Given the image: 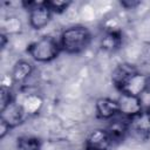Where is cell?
<instances>
[{"instance_id":"cell-1","label":"cell","mask_w":150,"mask_h":150,"mask_svg":"<svg viewBox=\"0 0 150 150\" xmlns=\"http://www.w3.org/2000/svg\"><path fill=\"white\" fill-rule=\"evenodd\" d=\"M111 82L120 94L142 96L146 93V75L131 63H120L111 73Z\"/></svg>"},{"instance_id":"cell-2","label":"cell","mask_w":150,"mask_h":150,"mask_svg":"<svg viewBox=\"0 0 150 150\" xmlns=\"http://www.w3.org/2000/svg\"><path fill=\"white\" fill-rule=\"evenodd\" d=\"M93 40L90 29L83 25H73L64 28L60 36L59 42L62 53L68 55H79L87 50Z\"/></svg>"},{"instance_id":"cell-3","label":"cell","mask_w":150,"mask_h":150,"mask_svg":"<svg viewBox=\"0 0 150 150\" xmlns=\"http://www.w3.org/2000/svg\"><path fill=\"white\" fill-rule=\"evenodd\" d=\"M26 53L38 63H49L59 57L62 49L59 39L53 35H43L30 42L26 48Z\"/></svg>"},{"instance_id":"cell-4","label":"cell","mask_w":150,"mask_h":150,"mask_svg":"<svg viewBox=\"0 0 150 150\" xmlns=\"http://www.w3.org/2000/svg\"><path fill=\"white\" fill-rule=\"evenodd\" d=\"M22 6L28 12V25L34 30H40L49 25L53 12L45 1H22Z\"/></svg>"},{"instance_id":"cell-5","label":"cell","mask_w":150,"mask_h":150,"mask_svg":"<svg viewBox=\"0 0 150 150\" xmlns=\"http://www.w3.org/2000/svg\"><path fill=\"white\" fill-rule=\"evenodd\" d=\"M116 100L118 103L120 116L122 117H125L128 120H134L144 112L143 101H142V97L139 96L120 94L118 98Z\"/></svg>"},{"instance_id":"cell-6","label":"cell","mask_w":150,"mask_h":150,"mask_svg":"<svg viewBox=\"0 0 150 150\" xmlns=\"http://www.w3.org/2000/svg\"><path fill=\"white\" fill-rule=\"evenodd\" d=\"M112 141L105 128H96L91 130L83 142L84 150H110Z\"/></svg>"},{"instance_id":"cell-7","label":"cell","mask_w":150,"mask_h":150,"mask_svg":"<svg viewBox=\"0 0 150 150\" xmlns=\"http://www.w3.org/2000/svg\"><path fill=\"white\" fill-rule=\"evenodd\" d=\"M108 122L109 123L105 127V130L108 131L112 141V144L122 143L130 134V120L118 115Z\"/></svg>"},{"instance_id":"cell-8","label":"cell","mask_w":150,"mask_h":150,"mask_svg":"<svg viewBox=\"0 0 150 150\" xmlns=\"http://www.w3.org/2000/svg\"><path fill=\"white\" fill-rule=\"evenodd\" d=\"M96 117L102 121H110L120 115L117 100L111 97H98L95 102Z\"/></svg>"},{"instance_id":"cell-9","label":"cell","mask_w":150,"mask_h":150,"mask_svg":"<svg viewBox=\"0 0 150 150\" xmlns=\"http://www.w3.org/2000/svg\"><path fill=\"white\" fill-rule=\"evenodd\" d=\"M122 45L123 33L118 28H107L100 39V48L107 53H115L120 50Z\"/></svg>"},{"instance_id":"cell-10","label":"cell","mask_w":150,"mask_h":150,"mask_svg":"<svg viewBox=\"0 0 150 150\" xmlns=\"http://www.w3.org/2000/svg\"><path fill=\"white\" fill-rule=\"evenodd\" d=\"M35 67L28 60H18L11 71V80L14 84H22L25 83L34 73Z\"/></svg>"},{"instance_id":"cell-11","label":"cell","mask_w":150,"mask_h":150,"mask_svg":"<svg viewBox=\"0 0 150 150\" xmlns=\"http://www.w3.org/2000/svg\"><path fill=\"white\" fill-rule=\"evenodd\" d=\"M18 150H42V139L38 136L21 135L16 137Z\"/></svg>"},{"instance_id":"cell-12","label":"cell","mask_w":150,"mask_h":150,"mask_svg":"<svg viewBox=\"0 0 150 150\" xmlns=\"http://www.w3.org/2000/svg\"><path fill=\"white\" fill-rule=\"evenodd\" d=\"M15 103V94L12 88L2 84L0 88V114L5 112L11 105Z\"/></svg>"},{"instance_id":"cell-13","label":"cell","mask_w":150,"mask_h":150,"mask_svg":"<svg viewBox=\"0 0 150 150\" xmlns=\"http://www.w3.org/2000/svg\"><path fill=\"white\" fill-rule=\"evenodd\" d=\"M41 105H42V100L38 95H29L21 103V107L26 111L27 116L38 114L39 110H40V108H41Z\"/></svg>"},{"instance_id":"cell-14","label":"cell","mask_w":150,"mask_h":150,"mask_svg":"<svg viewBox=\"0 0 150 150\" xmlns=\"http://www.w3.org/2000/svg\"><path fill=\"white\" fill-rule=\"evenodd\" d=\"M46 4L53 14H62L70 7L73 2L69 0H46Z\"/></svg>"},{"instance_id":"cell-15","label":"cell","mask_w":150,"mask_h":150,"mask_svg":"<svg viewBox=\"0 0 150 150\" xmlns=\"http://www.w3.org/2000/svg\"><path fill=\"white\" fill-rule=\"evenodd\" d=\"M13 129L14 128L11 125L9 122H7L5 118L0 117V139H4Z\"/></svg>"},{"instance_id":"cell-16","label":"cell","mask_w":150,"mask_h":150,"mask_svg":"<svg viewBox=\"0 0 150 150\" xmlns=\"http://www.w3.org/2000/svg\"><path fill=\"white\" fill-rule=\"evenodd\" d=\"M120 5L125 9H135L137 6L141 5V1H137V0H122V1H120Z\"/></svg>"},{"instance_id":"cell-17","label":"cell","mask_w":150,"mask_h":150,"mask_svg":"<svg viewBox=\"0 0 150 150\" xmlns=\"http://www.w3.org/2000/svg\"><path fill=\"white\" fill-rule=\"evenodd\" d=\"M8 42H9V39H8L7 35L2 32V33L0 34V48H1V50H4V49L6 48V46H7Z\"/></svg>"},{"instance_id":"cell-18","label":"cell","mask_w":150,"mask_h":150,"mask_svg":"<svg viewBox=\"0 0 150 150\" xmlns=\"http://www.w3.org/2000/svg\"><path fill=\"white\" fill-rule=\"evenodd\" d=\"M144 116H145V118H146L148 123L150 124V105H149V107H146V108L144 109Z\"/></svg>"},{"instance_id":"cell-19","label":"cell","mask_w":150,"mask_h":150,"mask_svg":"<svg viewBox=\"0 0 150 150\" xmlns=\"http://www.w3.org/2000/svg\"><path fill=\"white\" fill-rule=\"evenodd\" d=\"M146 93H150V74L146 75Z\"/></svg>"}]
</instances>
